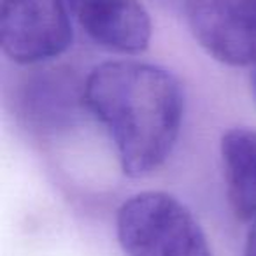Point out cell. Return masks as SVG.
<instances>
[{
  "instance_id": "1",
  "label": "cell",
  "mask_w": 256,
  "mask_h": 256,
  "mask_svg": "<svg viewBox=\"0 0 256 256\" xmlns=\"http://www.w3.org/2000/svg\"><path fill=\"white\" fill-rule=\"evenodd\" d=\"M84 100L128 178L150 176L167 162L186 104L181 81L170 70L130 58L104 62L86 76Z\"/></svg>"
},
{
  "instance_id": "2",
  "label": "cell",
  "mask_w": 256,
  "mask_h": 256,
  "mask_svg": "<svg viewBox=\"0 0 256 256\" xmlns=\"http://www.w3.org/2000/svg\"><path fill=\"white\" fill-rule=\"evenodd\" d=\"M116 235L126 256H212L198 220L167 192H140L124 200Z\"/></svg>"
},
{
  "instance_id": "3",
  "label": "cell",
  "mask_w": 256,
  "mask_h": 256,
  "mask_svg": "<svg viewBox=\"0 0 256 256\" xmlns=\"http://www.w3.org/2000/svg\"><path fill=\"white\" fill-rule=\"evenodd\" d=\"M70 0H2L0 48L22 67L50 64L72 46Z\"/></svg>"
},
{
  "instance_id": "4",
  "label": "cell",
  "mask_w": 256,
  "mask_h": 256,
  "mask_svg": "<svg viewBox=\"0 0 256 256\" xmlns=\"http://www.w3.org/2000/svg\"><path fill=\"white\" fill-rule=\"evenodd\" d=\"M14 90V110L30 132L58 136L88 112L84 79L62 65H30Z\"/></svg>"
},
{
  "instance_id": "5",
  "label": "cell",
  "mask_w": 256,
  "mask_h": 256,
  "mask_svg": "<svg viewBox=\"0 0 256 256\" xmlns=\"http://www.w3.org/2000/svg\"><path fill=\"white\" fill-rule=\"evenodd\" d=\"M193 39L230 67L256 64V0H182Z\"/></svg>"
},
{
  "instance_id": "6",
  "label": "cell",
  "mask_w": 256,
  "mask_h": 256,
  "mask_svg": "<svg viewBox=\"0 0 256 256\" xmlns=\"http://www.w3.org/2000/svg\"><path fill=\"white\" fill-rule=\"evenodd\" d=\"M72 16L90 40L121 56L150 48L153 23L140 0H70Z\"/></svg>"
},
{
  "instance_id": "7",
  "label": "cell",
  "mask_w": 256,
  "mask_h": 256,
  "mask_svg": "<svg viewBox=\"0 0 256 256\" xmlns=\"http://www.w3.org/2000/svg\"><path fill=\"white\" fill-rule=\"evenodd\" d=\"M226 196L244 223L256 218V128H232L220 142Z\"/></svg>"
},
{
  "instance_id": "8",
  "label": "cell",
  "mask_w": 256,
  "mask_h": 256,
  "mask_svg": "<svg viewBox=\"0 0 256 256\" xmlns=\"http://www.w3.org/2000/svg\"><path fill=\"white\" fill-rule=\"evenodd\" d=\"M242 256H256V218L248 223V232H246Z\"/></svg>"
},
{
  "instance_id": "9",
  "label": "cell",
  "mask_w": 256,
  "mask_h": 256,
  "mask_svg": "<svg viewBox=\"0 0 256 256\" xmlns=\"http://www.w3.org/2000/svg\"><path fill=\"white\" fill-rule=\"evenodd\" d=\"M251 92H252V98L256 104V64L252 65V76H251Z\"/></svg>"
}]
</instances>
